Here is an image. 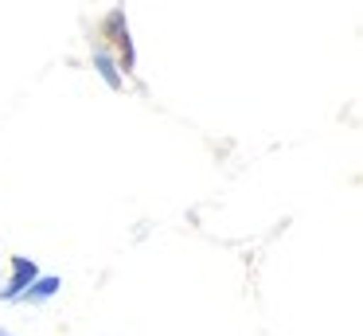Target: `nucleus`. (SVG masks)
I'll return each mask as SVG.
<instances>
[{
    "mask_svg": "<svg viewBox=\"0 0 363 336\" xmlns=\"http://www.w3.org/2000/svg\"><path fill=\"white\" fill-rule=\"evenodd\" d=\"M12 266H16V273H12V281H9V289H4V301H20V293H24L28 286H32L35 278H40V270H35V262L32 258H12Z\"/></svg>",
    "mask_w": 363,
    "mask_h": 336,
    "instance_id": "1",
    "label": "nucleus"
},
{
    "mask_svg": "<svg viewBox=\"0 0 363 336\" xmlns=\"http://www.w3.org/2000/svg\"><path fill=\"white\" fill-rule=\"evenodd\" d=\"M55 289H59V278H35L32 286L20 293V301H32V305H40V301H48V297H55Z\"/></svg>",
    "mask_w": 363,
    "mask_h": 336,
    "instance_id": "2",
    "label": "nucleus"
},
{
    "mask_svg": "<svg viewBox=\"0 0 363 336\" xmlns=\"http://www.w3.org/2000/svg\"><path fill=\"white\" fill-rule=\"evenodd\" d=\"M94 67L102 70V78H106V82L113 86V90H118V86H121V75H118V70H113V63L106 59V55H94Z\"/></svg>",
    "mask_w": 363,
    "mask_h": 336,
    "instance_id": "3",
    "label": "nucleus"
},
{
    "mask_svg": "<svg viewBox=\"0 0 363 336\" xmlns=\"http://www.w3.org/2000/svg\"><path fill=\"white\" fill-rule=\"evenodd\" d=\"M0 336H9V332H0Z\"/></svg>",
    "mask_w": 363,
    "mask_h": 336,
    "instance_id": "4",
    "label": "nucleus"
}]
</instances>
